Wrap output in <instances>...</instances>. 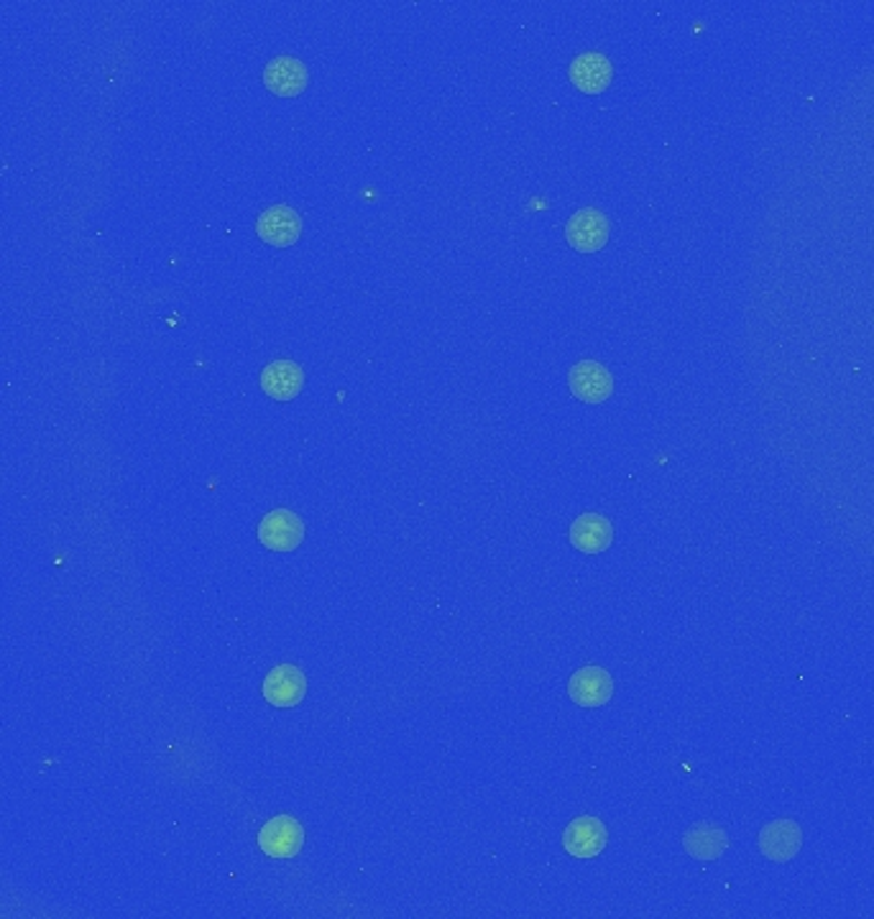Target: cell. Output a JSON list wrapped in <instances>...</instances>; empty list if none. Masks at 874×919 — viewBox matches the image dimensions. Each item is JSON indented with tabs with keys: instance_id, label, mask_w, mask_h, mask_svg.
<instances>
[{
	"instance_id": "3957f363",
	"label": "cell",
	"mask_w": 874,
	"mask_h": 919,
	"mask_svg": "<svg viewBox=\"0 0 874 919\" xmlns=\"http://www.w3.org/2000/svg\"><path fill=\"white\" fill-rule=\"evenodd\" d=\"M609 235H611L609 217L596 207L578 210V213L570 217L566 225L568 243L581 253L601 251L609 243Z\"/></svg>"
},
{
	"instance_id": "277c9868",
	"label": "cell",
	"mask_w": 874,
	"mask_h": 919,
	"mask_svg": "<svg viewBox=\"0 0 874 919\" xmlns=\"http://www.w3.org/2000/svg\"><path fill=\"white\" fill-rule=\"evenodd\" d=\"M609 830L599 817L583 815L568 823L566 833H562V848L573 858H596L607 848Z\"/></svg>"
},
{
	"instance_id": "9c48e42d",
	"label": "cell",
	"mask_w": 874,
	"mask_h": 919,
	"mask_svg": "<svg viewBox=\"0 0 874 919\" xmlns=\"http://www.w3.org/2000/svg\"><path fill=\"white\" fill-rule=\"evenodd\" d=\"M307 67L297 57H276L266 64L264 84L268 92L280 98H294L307 88Z\"/></svg>"
},
{
	"instance_id": "4fadbf2b",
	"label": "cell",
	"mask_w": 874,
	"mask_h": 919,
	"mask_svg": "<svg viewBox=\"0 0 874 919\" xmlns=\"http://www.w3.org/2000/svg\"><path fill=\"white\" fill-rule=\"evenodd\" d=\"M305 386V370L294 360H274L262 370V389L276 401H292Z\"/></svg>"
},
{
	"instance_id": "30bf717a",
	"label": "cell",
	"mask_w": 874,
	"mask_h": 919,
	"mask_svg": "<svg viewBox=\"0 0 874 919\" xmlns=\"http://www.w3.org/2000/svg\"><path fill=\"white\" fill-rule=\"evenodd\" d=\"M803 843V830L793 820H775L760 833V850L764 858L775 864H785L797 856Z\"/></svg>"
},
{
	"instance_id": "5bb4252c",
	"label": "cell",
	"mask_w": 874,
	"mask_h": 919,
	"mask_svg": "<svg viewBox=\"0 0 874 919\" xmlns=\"http://www.w3.org/2000/svg\"><path fill=\"white\" fill-rule=\"evenodd\" d=\"M683 848L699 861H717L726 854L729 838L721 825L717 823H699L683 836Z\"/></svg>"
},
{
	"instance_id": "52a82bcc",
	"label": "cell",
	"mask_w": 874,
	"mask_h": 919,
	"mask_svg": "<svg viewBox=\"0 0 874 919\" xmlns=\"http://www.w3.org/2000/svg\"><path fill=\"white\" fill-rule=\"evenodd\" d=\"M307 677L294 664H280L266 674L264 697L274 707H294L305 700Z\"/></svg>"
},
{
	"instance_id": "6da1fadb",
	"label": "cell",
	"mask_w": 874,
	"mask_h": 919,
	"mask_svg": "<svg viewBox=\"0 0 874 919\" xmlns=\"http://www.w3.org/2000/svg\"><path fill=\"white\" fill-rule=\"evenodd\" d=\"M305 846V828L297 817L276 815L258 833V848L268 858H294Z\"/></svg>"
},
{
	"instance_id": "ba28073f",
	"label": "cell",
	"mask_w": 874,
	"mask_h": 919,
	"mask_svg": "<svg viewBox=\"0 0 874 919\" xmlns=\"http://www.w3.org/2000/svg\"><path fill=\"white\" fill-rule=\"evenodd\" d=\"M568 695L581 707H601L613 695V680L603 667L578 670L568 682Z\"/></svg>"
},
{
	"instance_id": "5b68a950",
	"label": "cell",
	"mask_w": 874,
	"mask_h": 919,
	"mask_svg": "<svg viewBox=\"0 0 874 919\" xmlns=\"http://www.w3.org/2000/svg\"><path fill=\"white\" fill-rule=\"evenodd\" d=\"M570 391L586 404H601L613 394V376L607 366L596 360H581L568 374Z\"/></svg>"
},
{
	"instance_id": "8fae6325",
	"label": "cell",
	"mask_w": 874,
	"mask_h": 919,
	"mask_svg": "<svg viewBox=\"0 0 874 919\" xmlns=\"http://www.w3.org/2000/svg\"><path fill=\"white\" fill-rule=\"evenodd\" d=\"M568 72L570 82L581 92H586V95H601L613 78V67L609 62V57H603L601 52H588L576 57Z\"/></svg>"
},
{
	"instance_id": "7c38bea8",
	"label": "cell",
	"mask_w": 874,
	"mask_h": 919,
	"mask_svg": "<svg viewBox=\"0 0 874 919\" xmlns=\"http://www.w3.org/2000/svg\"><path fill=\"white\" fill-rule=\"evenodd\" d=\"M570 542L583 554L607 552L613 542V527L601 513H583L570 527Z\"/></svg>"
},
{
	"instance_id": "7a4b0ae2",
	"label": "cell",
	"mask_w": 874,
	"mask_h": 919,
	"mask_svg": "<svg viewBox=\"0 0 874 919\" xmlns=\"http://www.w3.org/2000/svg\"><path fill=\"white\" fill-rule=\"evenodd\" d=\"M305 539V524L289 509H274L258 524V542L272 552H294Z\"/></svg>"
},
{
	"instance_id": "8992f818",
	"label": "cell",
	"mask_w": 874,
	"mask_h": 919,
	"mask_svg": "<svg viewBox=\"0 0 874 919\" xmlns=\"http://www.w3.org/2000/svg\"><path fill=\"white\" fill-rule=\"evenodd\" d=\"M256 233H258V238L268 243V246H276V248L292 246V243H297L302 235V217L297 210L289 205H274L258 215Z\"/></svg>"
}]
</instances>
